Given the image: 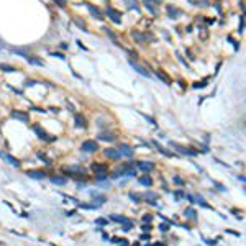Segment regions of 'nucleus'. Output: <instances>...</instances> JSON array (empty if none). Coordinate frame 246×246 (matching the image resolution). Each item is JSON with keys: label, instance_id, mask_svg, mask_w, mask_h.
<instances>
[{"label": "nucleus", "instance_id": "b1692460", "mask_svg": "<svg viewBox=\"0 0 246 246\" xmlns=\"http://www.w3.org/2000/svg\"><path fill=\"white\" fill-rule=\"evenodd\" d=\"M125 3H126V7L130 10H136L138 12V0H125Z\"/></svg>", "mask_w": 246, "mask_h": 246}, {"label": "nucleus", "instance_id": "ddd939ff", "mask_svg": "<svg viewBox=\"0 0 246 246\" xmlns=\"http://www.w3.org/2000/svg\"><path fill=\"white\" fill-rule=\"evenodd\" d=\"M136 166H138V169H141V171H151L154 167V164L149 163V161H140Z\"/></svg>", "mask_w": 246, "mask_h": 246}, {"label": "nucleus", "instance_id": "5fc2aeb1", "mask_svg": "<svg viewBox=\"0 0 246 246\" xmlns=\"http://www.w3.org/2000/svg\"><path fill=\"white\" fill-rule=\"evenodd\" d=\"M0 157H2V153H0Z\"/></svg>", "mask_w": 246, "mask_h": 246}, {"label": "nucleus", "instance_id": "1a4fd4ad", "mask_svg": "<svg viewBox=\"0 0 246 246\" xmlns=\"http://www.w3.org/2000/svg\"><path fill=\"white\" fill-rule=\"evenodd\" d=\"M171 146L172 148H176V149H179L182 154H187V156H195L197 154V151H192V149H187V148H184V146H180V144H177V143H171Z\"/></svg>", "mask_w": 246, "mask_h": 246}, {"label": "nucleus", "instance_id": "a211bd4d", "mask_svg": "<svg viewBox=\"0 0 246 246\" xmlns=\"http://www.w3.org/2000/svg\"><path fill=\"white\" fill-rule=\"evenodd\" d=\"M51 182L52 184H58V185H64V184L67 182V179H66V177H62V176H52L51 177Z\"/></svg>", "mask_w": 246, "mask_h": 246}, {"label": "nucleus", "instance_id": "de8ad7c7", "mask_svg": "<svg viewBox=\"0 0 246 246\" xmlns=\"http://www.w3.org/2000/svg\"><path fill=\"white\" fill-rule=\"evenodd\" d=\"M58 3H59L61 7H64V5H66V0H58Z\"/></svg>", "mask_w": 246, "mask_h": 246}, {"label": "nucleus", "instance_id": "2eb2a0df", "mask_svg": "<svg viewBox=\"0 0 246 246\" xmlns=\"http://www.w3.org/2000/svg\"><path fill=\"white\" fill-rule=\"evenodd\" d=\"M156 75H157V77H159V79H161V81H163V82H164V84H167V85L171 84V77H169V75H167V74H166V72H164V71H161V69H159V71L156 72Z\"/></svg>", "mask_w": 246, "mask_h": 246}, {"label": "nucleus", "instance_id": "9b49d317", "mask_svg": "<svg viewBox=\"0 0 246 246\" xmlns=\"http://www.w3.org/2000/svg\"><path fill=\"white\" fill-rule=\"evenodd\" d=\"M12 117L16 118V120H21L23 123H28V120H30V117L25 113V112H18V110H16V112H12Z\"/></svg>", "mask_w": 246, "mask_h": 246}, {"label": "nucleus", "instance_id": "3c124183", "mask_svg": "<svg viewBox=\"0 0 246 246\" xmlns=\"http://www.w3.org/2000/svg\"><path fill=\"white\" fill-rule=\"evenodd\" d=\"M141 239H149V233H148V235H143V236H141Z\"/></svg>", "mask_w": 246, "mask_h": 246}, {"label": "nucleus", "instance_id": "f257e3e1", "mask_svg": "<svg viewBox=\"0 0 246 246\" xmlns=\"http://www.w3.org/2000/svg\"><path fill=\"white\" fill-rule=\"evenodd\" d=\"M131 36H133L134 41H138L140 44H144V43L149 39V41H154V36L151 35V33H140V31H133L131 33Z\"/></svg>", "mask_w": 246, "mask_h": 246}, {"label": "nucleus", "instance_id": "ea45409f", "mask_svg": "<svg viewBox=\"0 0 246 246\" xmlns=\"http://www.w3.org/2000/svg\"><path fill=\"white\" fill-rule=\"evenodd\" d=\"M141 230H143L144 233H146V231L149 233V230H151V225H149V223H148V225H143V226H141Z\"/></svg>", "mask_w": 246, "mask_h": 246}, {"label": "nucleus", "instance_id": "dca6fc26", "mask_svg": "<svg viewBox=\"0 0 246 246\" xmlns=\"http://www.w3.org/2000/svg\"><path fill=\"white\" fill-rule=\"evenodd\" d=\"M143 2H144V5H146V8L149 10V12L153 13V15H156V13H157V8L154 7L156 3H154L153 0H143Z\"/></svg>", "mask_w": 246, "mask_h": 246}, {"label": "nucleus", "instance_id": "864d4df0", "mask_svg": "<svg viewBox=\"0 0 246 246\" xmlns=\"http://www.w3.org/2000/svg\"><path fill=\"white\" fill-rule=\"evenodd\" d=\"M153 2H154V3H161L163 0H153Z\"/></svg>", "mask_w": 246, "mask_h": 246}, {"label": "nucleus", "instance_id": "603ef678", "mask_svg": "<svg viewBox=\"0 0 246 246\" xmlns=\"http://www.w3.org/2000/svg\"><path fill=\"white\" fill-rule=\"evenodd\" d=\"M190 3H192V5H197V0H189Z\"/></svg>", "mask_w": 246, "mask_h": 246}, {"label": "nucleus", "instance_id": "49530a36", "mask_svg": "<svg viewBox=\"0 0 246 246\" xmlns=\"http://www.w3.org/2000/svg\"><path fill=\"white\" fill-rule=\"evenodd\" d=\"M185 199H187V200H189V202H194V200H195V199H194V197H192V195H185Z\"/></svg>", "mask_w": 246, "mask_h": 246}, {"label": "nucleus", "instance_id": "cd10ccee", "mask_svg": "<svg viewBox=\"0 0 246 246\" xmlns=\"http://www.w3.org/2000/svg\"><path fill=\"white\" fill-rule=\"evenodd\" d=\"M0 69H2V71H5V72H15V71H16V69L13 67V66L3 64V62H2V64H0Z\"/></svg>", "mask_w": 246, "mask_h": 246}, {"label": "nucleus", "instance_id": "79ce46f5", "mask_svg": "<svg viewBox=\"0 0 246 246\" xmlns=\"http://www.w3.org/2000/svg\"><path fill=\"white\" fill-rule=\"evenodd\" d=\"M243 25H245V16H241V20H239V33L243 31Z\"/></svg>", "mask_w": 246, "mask_h": 246}, {"label": "nucleus", "instance_id": "aec40b11", "mask_svg": "<svg viewBox=\"0 0 246 246\" xmlns=\"http://www.w3.org/2000/svg\"><path fill=\"white\" fill-rule=\"evenodd\" d=\"M92 169H94L95 172H107L108 166H107V164H97V163H94V164H92Z\"/></svg>", "mask_w": 246, "mask_h": 246}, {"label": "nucleus", "instance_id": "9d476101", "mask_svg": "<svg viewBox=\"0 0 246 246\" xmlns=\"http://www.w3.org/2000/svg\"><path fill=\"white\" fill-rule=\"evenodd\" d=\"M85 7H87V8H89V12H90V13H92V15H94L97 20H103V15H102V12L97 8V7L90 5V3H85Z\"/></svg>", "mask_w": 246, "mask_h": 246}, {"label": "nucleus", "instance_id": "4468645a", "mask_svg": "<svg viewBox=\"0 0 246 246\" xmlns=\"http://www.w3.org/2000/svg\"><path fill=\"white\" fill-rule=\"evenodd\" d=\"M153 144H154V146L157 148V151H159L161 154H164V156H167V157H172V156H174V153H171V151H167L166 148H164V146H161V144L157 143V141H153Z\"/></svg>", "mask_w": 246, "mask_h": 246}, {"label": "nucleus", "instance_id": "4be33fe9", "mask_svg": "<svg viewBox=\"0 0 246 246\" xmlns=\"http://www.w3.org/2000/svg\"><path fill=\"white\" fill-rule=\"evenodd\" d=\"M2 157L8 161V163L12 164V166H15V167H18V166H20V161H18V159H15L13 156H10V154H2Z\"/></svg>", "mask_w": 246, "mask_h": 246}, {"label": "nucleus", "instance_id": "8fccbe9b", "mask_svg": "<svg viewBox=\"0 0 246 246\" xmlns=\"http://www.w3.org/2000/svg\"><path fill=\"white\" fill-rule=\"evenodd\" d=\"M146 246H166V245H163V243H156V245H146Z\"/></svg>", "mask_w": 246, "mask_h": 246}, {"label": "nucleus", "instance_id": "37998d69", "mask_svg": "<svg viewBox=\"0 0 246 246\" xmlns=\"http://www.w3.org/2000/svg\"><path fill=\"white\" fill-rule=\"evenodd\" d=\"M174 182H176V184H179V185H182V184H184V180L180 179V177H174Z\"/></svg>", "mask_w": 246, "mask_h": 246}, {"label": "nucleus", "instance_id": "6ab92c4d", "mask_svg": "<svg viewBox=\"0 0 246 246\" xmlns=\"http://www.w3.org/2000/svg\"><path fill=\"white\" fill-rule=\"evenodd\" d=\"M138 182H140L141 185H144V187H151L153 179H151L149 176H143V177H140V179H138Z\"/></svg>", "mask_w": 246, "mask_h": 246}, {"label": "nucleus", "instance_id": "e433bc0d", "mask_svg": "<svg viewBox=\"0 0 246 246\" xmlns=\"http://www.w3.org/2000/svg\"><path fill=\"white\" fill-rule=\"evenodd\" d=\"M95 223H97V225H107V220H103V218H97V220H95Z\"/></svg>", "mask_w": 246, "mask_h": 246}, {"label": "nucleus", "instance_id": "473e14b6", "mask_svg": "<svg viewBox=\"0 0 246 246\" xmlns=\"http://www.w3.org/2000/svg\"><path fill=\"white\" fill-rule=\"evenodd\" d=\"M197 203H200V205H202V207H205V208H210V207H208V203H207L205 200L202 199V197H199V195H197Z\"/></svg>", "mask_w": 246, "mask_h": 246}, {"label": "nucleus", "instance_id": "f3484780", "mask_svg": "<svg viewBox=\"0 0 246 246\" xmlns=\"http://www.w3.org/2000/svg\"><path fill=\"white\" fill-rule=\"evenodd\" d=\"M64 172H75V174H84V167H81V166H71V167H64Z\"/></svg>", "mask_w": 246, "mask_h": 246}, {"label": "nucleus", "instance_id": "58836bf2", "mask_svg": "<svg viewBox=\"0 0 246 246\" xmlns=\"http://www.w3.org/2000/svg\"><path fill=\"white\" fill-rule=\"evenodd\" d=\"M38 156H39V157H41V159H43V161H44V163H46V164H51V163H49V159H48V157H46V156H44V154H43V153H38Z\"/></svg>", "mask_w": 246, "mask_h": 246}, {"label": "nucleus", "instance_id": "7ed1b4c3", "mask_svg": "<svg viewBox=\"0 0 246 246\" xmlns=\"http://www.w3.org/2000/svg\"><path fill=\"white\" fill-rule=\"evenodd\" d=\"M81 149L85 151V153H94V151L98 149V144L95 143V141H92V140H87V141H84V143L81 144Z\"/></svg>", "mask_w": 246, "mask_h": 246}, {"label": "nucleus", "instance_id": "f8f14e48", "mask_svg": "<svg viewBox=\"0 0 246 246\" xmlns=\"http://www.w3.org/2000/svg\"><path fill=\"white\" fill-rule=\"evenodd\" d=\"M103 153H105V156L110 157V159H120V153H118L117 149H113V148H108V149L103 151Z\"/></svg>", "mask_w": 246, "mask_h": 246}, {"label": "nucleus", "instance_id": "39448f33", "mask_svg": "<svg viewBox=\"0 0 246 246\" xmlns=\"http://www.w3.org/2000/svg\"><path fill=\"white\" fill-rule=\"evenodd\" d=\"M130 66H131V67H133L134 69V71H136V72H140V74L141 75H144V77H149V71H146V69H144L143 67V66H140V64H138V62H134V61H131V59H130Z\"/></svg>", "mask_w": 246, "mask_h": 246}, {"label": "nucleus", "instance_id": "09e8293b", "mask_svg": "<svg viewBox=\"0 0 246 246\" xmlns=\"http://www.w3.org/2000/svg\"><path fill=\"white\" fill-rule=\"evenodd\" d=\"M35 84H36L35 81H26V85H35Z\"/></svg>", "mask_w": 246, "mask_h": 246}, {"label": "nucleus", "instance_id": "6e6552de", "mask_svg": "<svg viewBox=\"0 0 246 246\" xmlns=\"http://www.w3.org/2000/svg\"><path fill=\"white\" fill-rule=\"evenodd\" d=\"M33 131H35L36 134H38V138H41V140H48V141H51L52 138H49L48 134H46V131L43 130L39 125H33Z\"/></svg>", "mask_w": 246, "mask_h": 246}, {"label": "nucleus", "instance_id": "c9c22d12", "mask_svg": "<svg viewBox=\"0 0 246 246\" xmlns=\"http://www.w3.org/2000/svg\"><path fill=\"white\" fill-rule=\"evenodd\" d=\"M151 220H153V215H144L143 216V222L144 223H151Z\"/></svg>", "mask_w": 246, "mask_h": 246}, {"label": "nucleus", "instance_id": "0eeeda50", "mask_svg": "<svg viewBox=\"0 0 246 246\" xmlns=\"http://www.w3.org/2000/svg\"><path fill=\"white\" fill-rule=\"evenodd\" d=\"M166 12H167V16H169V18H177V16L182 15V12H180L177 7H172V5H167Z\"/></svg>", "mask_w": 246, "mask_h": 246}, {"label": "nucleus", "instance_id": "a878e982", "mask_svg": "<svg viewBox=\"0 0 246 246\" xmlns=\"http://www.w3.org/2000/svg\"><path fill=\"white\" fill-rule=\"evenodd\" d=\"M95 202H97V207H98V205H102V203L107 202V197H105V195H95L94 197V203Z\"/></svg>", "mask_w": 246, "mask_h": 246}, {"label": "nucleus", "instance_id": "423d86ee", "mask_svg": "<svg viewBox=\"0 0 246 246\" xmlns=\"http://www.w3.org/2000/svg\"><path fill=\"white\" fill-rule=\"evenodd\" d=\"M26 176L31 177V179H44L46 174H44V171H39V169H30L26 172Z\"/></svg>", "mask_w": 246, "mask_h": 246}, {"label": "nucleus", "instance_id": "bb28decb", "mask_svg": "<svg viewBox=\"0 0 246 246\" xmlns=\"http://www.w3.org/2000/svg\"><path fill=\"white\" fill-rule=\"evenodd\" d=\"M98 140H102V141H113L115 138L112 136V134H108V133H100V134H98Z\"/></svg>", "mask_w": 246, "mask_h": 246}, {"label": "nucleus", "instance_id": "393cba45", "mask_svg": "<svg viewBox=\"0 0 246 246\" xmlns=\"http://www.w3.org/2000/svg\"><path fill=\"white\" fill-rule=\"evenodd\" d=\"M105 33H107V36H108V38H110V39H112V41H113V43H115V44H117V46H118V39H117V36H115V33H113V31H112V30H110V28H105Z\"/></svg>", "mask_w": 246, "mask_h": 246}, {"label": "nucleus", "instance_id": "a18cd8bd", "mask_svg": "<svg viewBox=\"0 0 246 246\" xmlns=\"http://www.w3.org/2000/svg\"><path fill=\"white\" fill-rule=\"evenodd\" d=\"M52 56H56V58H61V59H66L62 54H59V52H52Z\"/></svg>", "mask_w": 246, "mask_h": 246}, {"label": "nucleus", "instance_id": "7c9ffc66", "mask_svg": "<svg viewBox=\"0 0 246 246\" xmlns=\"http://www.w3.org/2000/svg\"><path fill=\"white\" fill-rule=\"evenodd\" d=\"M74 21H75V25H77L79 28H82L84 31H87V26H85V23H84V21H81L79 18H74Z\"/></svg>", "mask_w": 246, "mask_h": 246}, {"label": "nucleus", "instance_id": "20e7f679", "mask_svg": "<svg viewBox=\"0 0 246 246\" xmlns=\"http://www.w3.org/2000/svg\"><path fill=\"white\" fill-rule=\"evenodd\" d=\"M117 151L120 153V156H126V157H131L134 154V149L130 144H120V148H118Z\"/></svg>", "mask_w": 246, "mask_h": 246}, {"label": "nucleus", "instance_id": "5701e85b", "mask_svg": "<svg viewBox=\"0 0 246 246\" xmlns=\"http://www.w3.org/2000/svg\"><path fill=\"white\" fill-rule=\"evenodd\" d=\"M75 126L79 128H85V118L81 115H75Z\"/></svg>", "mask_w": 246, "mask_h": 246}, {"label": "nucleus", "instance_id": "a19ab883", "mask_svg": "<svg viewBox=\"0 0 246 246\" xmlns=\"http://www.w3.org/2000/svg\"><path fill=\"white\" fill-rule=\"evenodd\" d=\"M174 197H176V199H180V197H184V192L182 190H177V192L174 194Z\"/></svg>", "mask_w": 246, "mask_h": 246}, {"label": "nucleus", "instance_id": "72a5a7b5", "mask_svg": "<svg viewBox=\"0 0 246 246\" xmlns=\"http://www.w3.org/2000/svg\"><path fill=\"white\" fill-rule=\"evenodd\" d=\"M146 199H148V200H156V199H157V194H154V192H146Z\"/></svg>", "mask_w": 246, "mask_h": 246}, {"label": "nucleus", "instance_id": "4c0bfd02", "mask_svg": "<svg viewBox=\"0 0 246 246\" xmlns=\"http://www.w3.org/2000/svg\"><path fill=\"white\" fill-rule=\"evenodd\" d=\"M143 117H144V118H146V120H148V121H149V123H151V125H156V120H154V118H153V117H148V115H143Z\"/></svg>", "mask_w": 246, "mask_h": 246}, {"label": "nucleus", "instance_id": "f03ea898", "mask_svg": "<svg viewBox=\"0 0 246 246\" xmlns=\"http://www.w3.org/2000/svg\"><path fill=\"white\" fill-rule=\"evenodd\" d=\"M107 15L115 25H121V13L118 10H115L113 7H107Z\"/></svg>", "mask_w": 246, "mask_h": 246}, {"label": "nucleus", "instance_id": "2f4dec72", "mask_svg": "<svg viewBox=\"0 0 246 246\" xmlns=\"http://www.w3.org/2000/svg\"><path fill=\"white\" fill-rule=\"evenodd\" d=\"M169 228H171V225H169V223H166V222H164V223H161V225H159V230H161L163 233L169 231Z\"/></svg>", "mask_w": 246, "mask_h": 246}, {"label": "nucleus", "instance_id": "412c9836", "mask_svg": "<svg viewBox=\"0 0 246 246\" xmlns=\"http://www.w3.org/2000/svg\"><path fill=\"white\" fill-rule=\"evenodd\" d=\"M25 59H26V61L30 62V64H35V66H44V62H43L41 59H36L35 56H30V54H28V56H26Z\"/></svg>", "mask_w": 246, "mask_h": 246}, {"label": "nucleus", "instance_id": "c756f323", "mask_svg": "<svg viewBox=\"0 0 246 246\" xmlns=\"http://www.w3.org/2000/svg\"><path fill=\"white\" fill-rule=\"evenodd\" d=\"M184 215H185L187 218H195V210H194V208H187L185 212H184Z\"/></svg>", "mask_w": 246, "mask_h": 246}, {"label": "nucleus", "instance_id": "f704fd0d", "mask_svg": "<svg viewBox=\"0 0 246 246\" xmlns=\"http://www.w3.org/2000/svg\"><path fill=\"white\" fill-rule=\"evenodd\" d=\"M130 199H131V200H134V202H140L141 197H140V195H136V194H130Z\"/></svg>", "mask_w": 246, "mask_h": 246}, {"label": "nucleus", "instance_id": "c03bdc74", "mask_svg": "<svg viewBox=\"0 0 246 246\" xmlns=\"http://www.w3.org/2000/svg\"><path fill=\"white\" fill-rule=\"evenodd\" d=\"M205 241H207V245H208V246H215L216 245V241H213V239H205Z\"/></svg>", "mask_w": 246, "mask_h": 246}, {"label": "nucleus", "instance_id": "c85d7f7f", "mask_svg": "<svg viewBox=\"0 0 246 246\" xmlns=\"http://www.w3.org/2000/svg\"><path fill=\"white\" fill-rule=\"evenodd\" d=\"M107 179V172H97L95 174V180L97 182H102V180H105Z\"/></svg>", "mask_w": 246, "mask_h": 246}]
</instances>
